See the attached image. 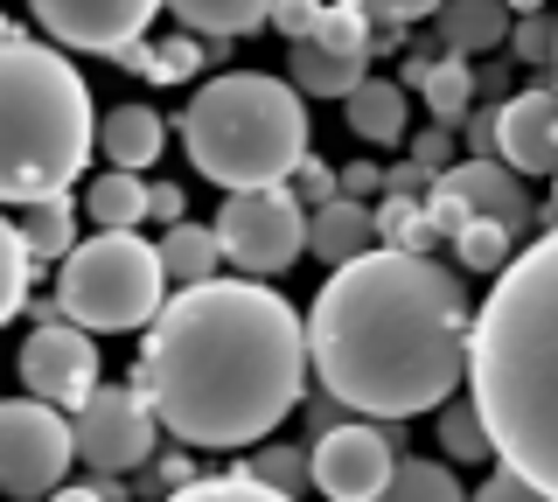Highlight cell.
<instances>
[{
    "label": "cell",
    "instance_id": "ba28073f",
    "mask_svg": "<svg viewBox=\"0 0 558 502\" xmlns=\"http://www.w3.org/2000/svg\"><path fill=\"white\" fill-rule=\"evenodd\" d=\"M77 461V426H63L57 405L43 397H14L0 412V467H8L14 502H49L63 489V467Z\"/></svg>",
    "mask_w": 558,
    "mask_h": 502
},
{
    "label": "cell",
    "instance_id": "ee69618b",
    "mask_svg": "<svg viewBox=\"0 0 558 502\" xmlns=\"http://www.w3.org/2000/svg\"><path fill=\"white\" fill-rule=\"evenodd\" d=\"M510 8H517V14H545V0H510Z\"/></svg>",
    "mask_w": 558,
    "mask_h": 502
},
{
    "label": "cell",
    "instance_id": "5bb4252c",
    "mask_svg": "<svg viewBox=\"0 0 558 502\" xmlns=\"http://www.w3.org/2000/svg\"><path fill=\"white\" fill-rule=\"evenodd\" d=\"M496 161L517 175H558V84H523L496 106Z\"/></svg>",
    "mask_w": 558,
    "mask_h": 502
},
{
    "label": "cell",
    "instance_id": "7bdbcfd3",
    "mask_svg": "<svg viewBox=\"0 0 558 502\" xmlns=\"http://www.w3.org/2000/svg\"><path fill=\"white\" fill-rule=\"evenodd\" d=\"M49 502H112V495H105V481H77V489H57Z\"/></svg>",
    "mask_w": 558,
    "mask_h": 502
},
{
    "label": "cell",
    "instance_id": "8992f818",
    "mask_svg": "<svg viewBox=\"0 0 558 502\" xmlns=\"http://www.w3.org/2000/svg\"><path fill=\"white\" fill-rule=\"evenodd\" d=\"M168 293L161 245L140 231H98L57 266V315L92 328V335H126V328H154Z\"/></svg>",
    "mask_w": 558,
    "mask_h": 502
},
{
    "label": "cell",
    "instance_id": "d6986e66",
    "mask_svg": "<svg viewBox=\"0 0 558 502\" xmlns=\"http://www.w3.org/2000/svg\"><path fill=\"white\" fill-rule=\"evenodd\" d=\"M161 266H168V286L189 293V286H209L223 280V237L217 223H174V231H161Z\"/></svg>",
    "mask_w": 558,
    "mask_h": 502
},
{
    "label": "cell",
    "instance_id": "ab89813d",
    "mask_svg": "<svg viewBox=\"0 0 558 502\" xmlns=\"http://www.w3.org/2000/svg\"><path fill=\"white\" fill-rule=\"evenodd\" d=\"M384 188H391V196H412V188H433V175L418 161H398V168H384Z\"/></svg>",
    "mask_w": 558,
    "mask_h": 502
},
{
    "label": "cell",
    "instance_id": "f1b7e54d",
    "mask_svg": "<svg viewBox=\"0 0 558 502\" xmlns=\"http://www.w3.org/2000/svg\"><path fill=\"white\" fill-rule=\"evenodd\" d=\"M35 272H43V266H35V252L22 245V231L8 223V231H0V315H8V321L28 307V286H35Z\"/></svg>",
    "mask_w": 558,
    "mask_h": 502
},
{
    "label": "cell",
    "instance_id": "44dd1931",
    "mask_svg": "<svg viewBox=\"0 0 558 502\" xmlns=\"http://www.w3.org/2000/svg\"><path fill=\"white\" fill-rule=\"evenodd\" d=\"M342 119H349V133L356 140H371V147H398L405 140V91H398V77H371L356 98L342 106Z\"/></svg>",
    "mask_w": 558,
    "mask_h": 502
},
{
    "label": "cell",
    "instance_id": "d590c367",
    "mask_svg": "<svg viewBox=\"0 0 558 502\" xmlns=\"http://www.w3.org/2000/svg\"><path fill=\"white\" fill-rule=\"evenodd\" d=\"M322 8H328V0H279L272 28H279V36H293V42H307L314 28H322Z\"/></svg>",
    "mask_w": 558,
    "mask_h": 502
},
{
    "label": "cell",
    "instance_id": "60d3db41",
    "mask_svg": "<svg viewBox=\"0 0 558 502\" xmlns=\"http://www.w3.org/2000/svg\"><path fill=\"white\" fill-rule=\"evenodd\" d=\"M371 188H384V168H371V161H356V168H342V196H371Z\"/></svg>",
    "mask_w": 558,
    "mask_h": 502
},
{
    "label": "cell",
    "instance_id": "4316f807",
    "mask_svg": "<svg viewBox=\"0 0 558 502\" xmlns=\"http://www.w3.org/2000/svg\"><path fill=\"white\" fill-rule=\"evenodd\" d=\"M384 502H475V495H461L453 467H440V461H398Z\"/></svg>",
    "mask_w": 558,
    "mask_h": 502
},
{
    "label": "cell",
    "instance_id": "30bf717a",
    "mask_svg": "<svg viewBox=\"0 0 558 502\" xmlns=\"http://www.w3.org/2000/svg\"><path fill=\"white\" fill-rule=\"evenodd\" d=\"M154 419L147 391L140 384H98V397L77 412V461L92 475H126V467H147L154 461Z\"/></svg>",
    "mask_w": 558,
    "mask_h": 502
},
{
    "label": "cell",
    "instance_id": "cb8c5ba5",
    "mask_svg": "<svg viewBox=\"0 0 558 502\" xmlns=\"http://www.w3.org/2000/svg\"><path fill=\"white\" fill-rule=\"evenodd\" d=\"M433 432H440V446H447L453 467H488V461H496V432H488L475 397H453V405H440V426H433Z\"/></svg>",
    "mask_w": 558,
    "mask_h": 502
},
{
    "label": "cell",
    "instance_id": "277c9868",
    "mask_svg": "<svg viewBox=\"0 0 558 502\" xmlns=\"http://www.w3.org/2000/svg\"><path fill=\"white\" fill-rule=\"evenodd\" d=\"M0 91H8V147H0V188L8 203L35 196H70L84 161L98 154V119L92 91H84L77 63L49 36L8 28L0 42Z\"/></svg>",
    "mask_w": 558,
    "mask_h": 502
},
{
    "label": "cell",
    "instance_id": "e0dca14e",
    "mask_svg": "<svg viewBox=\"0 0 558 502\" xmlns=\"http://www.w3.org/2000/svg\"><path fill=\"white\" fill-rule=\"evenodd\" d=\"M287 77L301 98H356L371 84V57H342V49H322V42H293L287 57Z\"/></svg>",
    "mask_w": 558,
    "mask_h": 502
},
{
    "label": "cell",
    "instance_id": "7402d4cb",
    "mask_svg": "<svg viewBox=\"0 0 558 502\" xmlns=\"http://www.w3.org/2000/svg\"><path fill=\"white\" fill-rule=\"evenodd\" d=\"M84 210L98 217V231H133L140 217H154V182L126 175V168H105V175H92V188H84Z\"/></svg>",
    "mask_w": 558,
    "mask_h": 502
},
{
    "label": "cell",
    "instance_id": "836d02e7",
    "mask_svg": "<svg viewBox=\"0 0 558 502\" xmlns=\"http://www.w3.org/2000/svg\"><path fill=\"white\" fill-rule=\"evenodd\" d=\"M342 8H356V14H371V22H426V14H440L447 0H342Z\"/></svg>",
    "mask_w": 558,
    "mask_h": 502
},
{
    "label": "cell",
    "instance_id": "8fae6325",
    "mask_svg": "<svg viewBox=\"0 0 558 502\" xmlns=\"http://www.w3.org/2000/svg\"><path fill=\"white\" fill-rule=\"evenodd\" d=\"M22 384L57 412H84L98 397V342L77 321H35L22 335Z\"/></svg>",
    "mask_w": 558,
    "mask_h": 502
},
{
    "label": "cell",
    "instance_id": "2e32d148",
    "mask_svg": "<svg viewBox=\"0 0 558 502\" xmlns=\"http://www.w3.org/2000/svg\"><path fill=\"white\" fill-rule=\"evenodd\" d=\"M433 36H440L447 57H482V49H496V42H510L517 28H510V0H447L440 14H433Z\"/></svg>",
    "mask_w": 558,
    "mask_h": 502
},
{
    "label": "cell",
    "instance_id": "d4e9b609",
    "mask_svg": "<svg viewBox=\"0 0 558 502\" xmlns=\"http://www.w3.org/2000/svg\"><path fill=\"white\" fill-rule=\"evenodd\" d=\"M418 91H426L433 126H453V119H468V98H475V71H468L461 57H433V71L418 77Z\"/></svg>",
    "mask_w": 558,
    "mask_h": 502
},
{
    "label": "cell",
    "instance_id": "83f0119b",
    "mask_svg": "<svg viewBox=\"0 0 558 502\" xmlns=\"http://www.w3.org/2000/svg\"><path fill=\"white\" fill-rule=\"evenodd\" d=\"M453 258H461L468 272H488V280H496V272L517 258V231H502V223H482V217H475L461 237H453Z\"/></svg>",
    "mask_w": 558,
    "mask_h": 502
},
{
    "label": "cell",
    "instance_id": "74e56055",
    "mask_svg": "<svg viewBox=\"0 0 558 502\" xmlns=\"http://www.w3.org/2000/svg\"><path fill=\"white\" fill-rule=\"evenodd\" d=\"M412 154H418V168H426V175L440 182V175H447V161H453V133H447V126H426Z\"/></svg>",
    "mask_w": 558,
    "mask_h": 502
},
{
    "label": "cell",
    "instance_id": "9c48e42d",
    "mask_svg": "<svg viewBox=\"0 0 558 502\" xmlns=\"http://www.w3.org/2000/svg\"><path fill=\"white\" fill-rule=\"evenodd\" d=\"M426 217L440 237H461L468 223H502V231H531V188H523L517 168L502 161H453L440 182L426 188Z\"/></svg>",
    "mask_w": 558,
    "mask_h": 502
},
{
    "label": "cell",
    "instance_id": "f6af8a7d",
    "mask_svg": "<svg viewBox=\"0 0 558 502\" xmlns=\"http://www.w3.org/2000/svg\"><path fill=\"white\" fill-rule=\"evenodd\" d=\"M551 217H558V175H551Z\"/></svg>",
    "mask_w": 558,
    "mask_h": 502
},
{
    "label": "cell",
    "instance_id": "4dcf8cb0",
    "mask_svg": "<svg viewBox=\"0 0 558 502\" xmlns=\"http://www.w3.org/2000/svg\"><path fill=\"white\" fill-rule=\"evenodd\" d=\"M161 502H293V495H279L252 475H223V481H189V489H174Z\"/></svg>",
    "mask_w": 558,
    "mask_h": 502
},
{
    "label": "cell",
    "instance_id": "7a4b0ae2",
    "mask_svg": "<svg viewBox=\"0 0 558 502\" xmlns=\"http://www.w3.org/2000/svg\"><path fill=\"white\" fill-rule=\"evenodd\" d=\"M475 307L426 252H371L336 266L307 307L314 384L363 419H412L453 405L468 377Z\"/></svg>",
    "mask_w": 558,
    "mask_h": 502
},
{
    "label": "cell",
    "instance_id": "603a6c76",
    "mask_svg": "<svg viewBox=\"0 0 558 502\" xmlns=\"http://www.w3.org/2000/svg\"><path fill=\"white\" fill-rule=\"evenodd\" d=\"M168 8H174V22L196 28V36H209V42L231 36L238 42V36H252V28L272 22L279 0H168Z\"/></svg>",
    "mask_w": 558,
    "mask_h": 502
},
{
    "label": "cell",
    "instance_id": "5b68a950",
    "mask_svg": "<svg viewBox=\"0 0 558 502\" xmlns=\"http://www.w3.org/2000/svg\"><path fill=\"white\" fill-rule=\"evenodd\" d=\"M182 147L223 196L287 188L307 168V98L272 71H217L182 106Z\"/></svg>",
    "mask_w": 558,
    "mask_h": 502
},
{
    "label": "cell",
    "instance_id": "f35d334b",
    "mask_svg": "<svg viewBox=\"0 0 558 502\" xmlns=\"http://www.w3.org/2000/svg\"><path fill=\"white\" fill-rule=\"evenodd\" d=\"M189 481H203V475H196V467H189L182 454H168V461H154V489H161V495H174V489H189Z\"/></svg>",
    "mask_w": 558,
    "mask_h": 502
},
{
    "label": "cell",
    "instance_id": "ffe728a7",
    "mask_svg": "<svg viewBox=\"0 0 558 502\" xmlns=\"http://www.w3.org/2000/svg\"><path fill=\"white\" fill-rule=\"evenodd\" d=\"M14 231H22V245L35 252V266H63V258L77 252V203L70 196H35V203H22Z\"/></svg>",
    "mask_w": 558,
    "mask_h": 502
},
{
    "label": "cell",
    "instance_id": "1f68e13d",
    "mask_svg": "<svg viewBox=\"0 0 558 502\" xmlns=\"http://www.w3.org/2000/svg\"><path fill=\"white\" fill-rule=\"evenodd\" d=\"M133 63L147 77H161V84H174V77H189L203 63V49L189 42V36H168V42H154V49H133Z\"/></svg>",
    "mask_w": 558,
    "mask_h": 502
},
{
    "label": "cell",
    "instance_id": "f546056e",
    "mask_svg": "<svg viewBox=\"0 0 558 502\" xmlns=\"http://www.w3.org/2000/svg\"><path fill=\"white\" fill-rule=\"evenodd\" d=\"M433 217H426V203H384L377 210V245L384 252H426L433 245Z\"/></svg>",
    "mask_w": 558,
    "mask_h": 502
},
{
    "label": "cell",
    "instance_id": "b9f144b4",
    "mask_svg": "<svg viewBox=\"0 0 558 502\" xmlns=\"http://www.w3.org/2000/svg\"><path fill=\"white\" fill-rule=\"evenodd\" d=\"M182 203H189V196H182L174 182H154V217H161L168 231H174V223H189V217H182Z\"/></svg>",
    "mask_w": 558,
    "mask_h": 502
},
{
    "label": "cell",
    "instance_id": "3957f363",
    "mask_svg": "<svg viewBox=\"0 0 558 502\" xmlns=\"http://www.w3.org/2000/svg\"><path fill=\"white\" fill-rule=\"evenodd\" d=\"M468 397L496 432V461L558 502V223L488 280L468 342Z\"/></svg>",
    "mask_w": 558,
    "mask_h": 502
},
{
    "label": "cell",
    "instance_id": "9a60e30c",
    "mask_svg": "<svg viewBox=\"0 0 558 502\" xmlns=\"http://www.w3.org/2000/svg\"><path fill=\"white\" fill-rule=\"evenodd\" d=\"M161 147H168V126H161V112H154V106H112V112L98 119V154H105V168L147 175V168L161 161Z\"/></svg>",
    "mask_w": 558,
    "mask_h": 502
},
{
    "label": "cell",
    "instance_id": "e575fe53",
    "mask_svg": "<svg viewBox=\"0 0 558 502\" xmlns=\"http://www.w3.org/2000/svg\"><path fill=\"white\" fill-rule=\"evenodd\" d=\"M475 502H551V495L537 489V481H523L517 467H496V475H488L482 489H475Z\"/></svg>",
    "mask_w": 558,
    "mask_h": 502
},
{
    "label": "cell",
    "instance_id": "d6a6232c",
    "mask_svg": "<svg viewBox=\"0 0 558 502\" xmlns=\"http://www.w3.org/2000/svg\"><path fill=\"white\" fill-rule=\"evenodd\" d=\"M510 49L523 63H551V71H558V22H551V14H517Z\"/></svg>",
    "mask_w": 558,
    "mask_h": 502
},
{
    "label": "cell",
    "instance_id": "6da1fadb",
    "mask_svg": "<svg viewBox=\"0 0 558 502\" xmlns=\"http://www.w3.org/2000/svg\"><path fill=\"white\" fill-rule=\"evenodd\" d=\"M307 315L266 280H209L161 307L140 342V391L182 446H266L307 397Z\"/></svg>",
    "mask_w": 558,
    "mask_h": 502
},
{
    "label": "cell",
    "instance_id": "ac0fdd59",
    "mask_svg": "<svg viewBox=\"0 0 558 502\" xmlns=\"http://www.w3.org/2000/svg\"><path fill=\"white\" fill-rule=\"evenodd\" d=\"M307 252L328 258V272H336V266H356V258H371V252H377V210H363L356 196H342V203H328V210H314Z\"/></svg>",
    "mask_w": 558,
    "mask_h": 502
},
{
    "label": "cell",
    "instance_id": "7c38bea8",
    "mask_svg": "<svg viewBox=\"0 0 558 502\" xmlns=\"http://www.w3.org/2000/svg\"><path fill=\"white\" fill-rule=\"evenodd\" d=\"M161 8L168 0H28L35 28L57 49H84V57H133Z\"/></svg>",
    "mask_w": 558,
    "mask_h": 502
},
{
    "label": "cell",
    "instance_id": "484cf974",
    "mask_svg": "<svg viewBox=\"0 0 558 502\" xmlns=\"http://www.w3.org/2000/svg\"><path fill=\"white\" fill-rule=\"evenodd\" d=\"M244 475L266 481V489H279V495H301L314 481V454H301V446H287V440H266V446H252Z\"/></svg>",
    "mask_w": 558,
    "mask_h": 502
},
{
    "label": "cell",
    "instance_id": "8d00e7d4",
    "mask_svg": "<svg viewBox=\"0 0 558 502\" xmlns=\"http://www.w3.org/2000/svg\"><path fill=\"white\" fill-rule=\"evenodd\" d=\"M287 188H293V196H301V203H314V210H328V203H342V182L328 175L322 161H307V168H301V175H293Z\"/></svg>",
    "mask_w": 558,
    "mask_h": 502
},
{
    "label": "cell",
    "instance_id": "4fadbf2b",
    "mask_svg": "<svg viewBox=\"0 0 558 502\" xmlns=\"http://www.w3.org/2000/svg\"><path fill=\"white\" fill-rule=\"evenodd\" d=\"M398 475V446L384 426H328L314 440V489L328 502H384Z\"/></svg>",
    "mask_w": 558,
    "mask_h": 502
},
{
    "label": "cell",
    "instance_id": "52a82bcc",
    "mask_svg": "<svg viewBox=\"0 0 558 502\" xmlns=\"http://www.w3.org/2000/svg\"><path fill=\"white\" fill-rule=\"evenodd\" d=\"M307 231H314V217L293 188H244V196H223V210H217L223 258H231L244 280L293 272L307 252Z\"/></svg>",
    "mask_w": 558,
    "mask_h": 502
}]
</instances>
